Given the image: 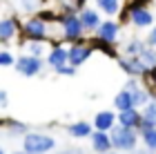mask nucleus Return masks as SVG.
I'll list each match as a JSON object with an SVG mask.
<instances>
[{
    "mask_svg": "<svg viewBox=\"0 0 156 154\" xmlns=\"http://www.w3.org/2000/svg\"><path fill=\"white\" fill-rule=\"evenodd\" d=\"M109 141H112V148H114L116 152L132 154L138 148V143H140V134L136 130L123 127V125H114V127L109 130Z\"/></svg>",
    "mask_w": 156,
    "mask_h": 154,
    "instance_id": "f257e3e1",
    "label": "nucleus"
},
{
    "mask_svg": "<svg viewBox=\"0 0 156 154\" xmlns=\"http://www.w3.org/2000/svg\"><path fill=\"white\" fill-rule=\"evenodd\" d=\"M56 20H58V25H60L62 43L74 45V43H83V40H87V31L83 29L78 13H60Z\"/></svg>",
    "mask_w": 156,
    "mask_h": 154,
    "instance_id": "f03ea898",
    "label": "nucleus"
},
{
    "mask_svg": "<svg viewBox=\"0 0 156 154\" xmlns=\"http://www.w3.org/2000/svg\"><path fill=\"white\" fill-rule=\"evenodd\" d=\"M23 150L31 154H51L56 150V138L47 132L40 130H29L23 136Z\"/></svg>",
    "mask_w": 156,
    "mask_h": 154,
    "instance_id": "7ed1b4c3",
    "label": "nucleus"
},
{
    "mask_svg": "<svg viewBox=\"0 0 156 154\" xmlns=\"http://www.w3.org/2000/svg\"><path fill=\"white\" fill-rule=\"evenodd\" d=\"M45 67H47L45 58H36V56H29V54H20L16 58V65H13V69L25 78H36L45 72Z\"/></svg>",
    "mask_w": 156,
    "mask_h": 154,
    "instance_id": "20e7f679",
    "label": "nucleus"
},
{
    "mask_svg": "<svg viewBox=\"0 0 156 154\" xmlns=\"http://www.w3.org/2000/svg\"><path fill=\"white\" fill-rule=\"evenodd\" d=\"M116 63H118V67L123 69V74H127V78L143 81L145 76H147V72H150V69L145 67V63L140 60L138 56H123V54H120L118 58H116Z\"/></svg>",
    "mask_w": 156,
    "mask_h": 154,
    "instance_id": "39448f33",
    "label": "nucleus"
},
{
    "mask_svg": "<svg viewBox=\"0 0 156 154\" xmlns=\"http://www.w3.org/2000/svg\"><path fill=\"white\" fill-rule=\"evenodd\" d=\"M120 29H123V25L118 23L116 18H105L101 25H98V29L91 34L94 38L103 40V43H109V45H118V38H120Z\"/></svg>",
    "mask_w": 156,
    "mask_h": 154,
    "instance_id": "423d86ee",
    "label": "nucleus"
},
{
    "mask_svg": "<svg viewBox=\"0 0 156 154\" xmlns=\"http://www.w3.org/2000/svg\"><path fill=\"white\" fill-rule=\"evenodd\" d=\"M69 63V45L67 43H49V52L45 56V65L56 72L58 67Z\"/></svg>",
    "mask_w": 156,
    "mask_h": 154,
    "instance_id": "0eeeda50",
    "label": "nucleus"
},
{
    "mask_svg": "<svg viewBox=\"0 0 156 154\" xmlns=\"http://www.w3.org/2000/svg\"><path fill=\"white\" fill-rule=\"evenodd\" d=\"M20 36V20L16 16L0 18V45H9L11 40H18Z\"/></svg>",
    "mask_w": 156,
    "mask_h": 154,
    "instance_id": "6e6552de",
    "label": "nucleus"
},
{
    "mask_svg": "<svg viewBox=\"0 0 156 154\" xmlns=\"http://www.w3.org/2000/svg\"><path fill=\"white\" fill-rule=\"evenodd\" d=\"M91 54H94V47H91L87 40H83V43H74V45H69V65L72 67H80L85 65L89 58H91Z\"/></svg>",
    "mask_w": 156,
    "mask_h": 154,
    "instance_id": "1a4fd4ad",
    "label": "nucleus"
},
{
    "mask_svg": "<svg viewBox=\"0 0 156 154\" xmlns=\"http://www.w3.org/2000/svg\"><path fill=\"white\" fill-rule=\"evenodd\" d=\"M78 18H80V25H83V29L87 31V36H91L96 29H98V25L103 23V13L96 9V7H83L80 11H78Z\"/></svg>",
    "mask_w": 156,
    "mask_h": 154,
    "instance_id": "9d476101",
    "label": "nucleus"
},
{
    "mask_svg": "<svg viewBox=\"0 0 156 154\" xmlns=\"http://www.w3.org/2000/svg\"><path fill=\"white\" fill-rule=\"evenodd\" d=\"M140 123H143V116H140V109L138 107H129V109H123V112H116V125H123V127H129V130H140Z\"/></svg>",
    "mask_w": 156,
    "mask_h": 154,
    "instance_id": "9b49d317",
    "label": "nucleus"
},
{
    "mask_svg": "<svg viewBox=\"0 0 156 154\" xmlns=\"http://www.w3.org/2000/svg\"><path fill=\"white\" fill-rule=\"evenodd\" d=\"M89 145H91V152L94 154H105V152H112V141H109V132H98L94 130L89 134Z\"/></svg>",
    "mask_w": 156,
    "mask_h": 154,
    "instance_id": "f8f14e48",
    "label": "nucleus"
},
{
    "mask_svg": "<svg viewBox=\"0 0 156 154\" xmlns=\"http://www.w3.org/2000/svg\"><path fill=\"white\" fill-rule=\"evenodd\" d=\"M0 127H2V132L9 138H23L27 132H29V125L23 123V121H16V118H5V121H0Z\"/></svg>",
    "mask_w": 156,
    "mask_h": 154,
    "instance_id": "ddd939ff",
    "label": "nucleus"
},
{
    "mask_svg": "<svg viewBox=\"0 0 156 154\" xmlns=\"http://www.w3.org/2000/svg\"><path fill=\"white\" fill-rule=\"evenodd\" d=\"M114 125H116V112H109V109H101L91 118V127L98 132H109Z\"/></svg>",
    "mask_w": 156,
    "mask_h": 154,
    "instance_id": "4468645a",
    "label": "nucleus"
},
{
    "mask_svg": "<svg viewBox=\"0 0 156 154\" xmlns=\"http://www.w3.org/2000/svg\"><path fill=\"white\" fill-rule=\"evenodd\" d=\"M65 130L72 138H89V134L94 132L89 121H74V123H69Z\"/></svg>",
    "mask_w": 156,
    "mask_h": 154,
    "instance_id": "2eb2a0df",
    "label": "nucleus"
},
{
    "mask_svg": "<svg viewBox=\"0 0 156 154\" xmlns=\"http://www.w3.org/2000/svg\"><path fill=\"white\" fill-rule=\"evenodd\" d=\"M94 5H96V9L105 13L107 18H116L120 9H123V2L120 0H94Z\"/></svg>",
    "mask_w": 156,
    "mask_h": 154,
    "instance_id": "dca6fc26",
    "label": "nucleus"
},
{
    "mask_svg": "<svg viewBox=\"0 0 156 154\" xmlns=\"http://www.w3.org/2000/svg\"><path fill=\"white\" fill-rule=\"evenodd\" d=\"M140 116H143V123H140V130H150L156 127V98H152L150 103L140 109ZM138 130V132H140Z\"/></svg>",
    "mask_w": 156,
    "mask_h": 154,
    "instance_id": "f3484780",
    "label": "nucleus"
},
{
    "mask_svg": "<svg viewBox=\"0 0 156 154\" xmlns=\"http://www.w3.org/2000/svg\"><path fill=\"white\" fill-rule=\"evenodd\" d=\"M145 47H147L145 40H140V38H129L123 47H120V49H123V56H140V52H143Z\"/></svg>",
    "mask_w": 156,
    "mask_h": 154,
    "instance_id": "a211bd4d",
    "label": "nucleus"
},
{
    "mask_svg": "<svg viewBox=\"0 0 156 154\" xmlns=\"http://www.w3.org/2000/svg\"><path fill=\"white\" fill-rule=\"evenodd\" d=\"M129 107H134V96L127 92V89H120V92L114 96V109L123 112V109H129Z\"/></svg>",
    "mask_w": 156,
    "mask_h": 154,
    "instance_id": "6ab92c4d",
    "label": "nucleus"
},
{
    "mask_svg": "<svg viewBox=\"0 0 156 154\" xmlns=\"http://www.w3.org/2000/svg\"><path fill=\"white\" fill-rule=\"evenodd\" d=\"M132 96H134V107H138V109H143L147 103L152 101V92L147 89L145 85H140V87H136L134 92H129Z\"/></svg>",
    "mask_w": 156,
    "mask_h": 154,
    "instance_id": "aec40b11",
    "label": "nucleus"
},
{
    "mask_svg": "<svg viewBox=\"0 0 156 154\" xmlns=\"http://www.w3.org/2000/svg\"><path fill=\"white\" fill-rule=\"evenodd\" d=\"M27 52L29 56H36V58H45L47 52H49V43H42V40H34V43H25Z\"/></svg>",
    "mask_w": 156,
    "mask_h": 154,
    "instance_id": "412c9836",
    "label": "nucleus"
},
{
    "mask_svg": "<svg viewBox=\"0 0 156 154\" xmlns=\"http://www.w3.org/2000/svg\"><path fill=\"white\" fill-rule=\"evenodd\" d=\"M140 141H143V145L147 150L156 152V127H150V130H140Z\"/></svg>",
    "mask_w": 156,
    "mask_h": 154,
    "instance_id": "4be33fe9",
    "label": "nucleus"
},
{
    "mask_svg": "<svg viewBox=\"0 0 156 154\" xmlns=\"http://www.w3.org/2000/svg\"><path fill=\"white\" fill-rule=\"evenodd\" d=\"M138 58L145 63V67H147V69L156 67V47H150V45H147L145 49L140 52V56H138Z\"/></svg>",
    "mask_w": 156,
    "mask_h": 154,
    "instance_id": "5701e85b",
    "label": "nucleus"
},
{
    "mask_svg": "<svg viewBox=\"0 0 156 154\" xmlns=\"http://www.w3.org/2000/svg\"><path fill=\"white\" fill-rule=\"evenodd\" d=\"M40 7H42V0H20V9L27 11L29 16H31V13H36Z\"/></svg>",
    "mask_w": 156,
    "mask_h": 154,
    "instance_id": "b1692460",
    "label": "nucleus"
},
{
    "mask_svg": "<svg viewBox=\"0 0 156 154\" xmlns=\"http://www.w3.org/2000/svg\"><path fill=\"white\" fill-rule=\"evenodd\" d=\"M13 65H16V56L9 49H2V47H0V67H13Z\"/></svg>",
    "mask_w": 156,
    "mask_h": 154,
    "instance_id": "393cba45",
    "label": "nucleus"
},
{
    "mask_svg": "<svg viewBox=\"0 0 156 154\" xmlns=\"http://www.w3.org/2000/svg\"><path fill=\"white\" fill-rule=\"evenodd\" d=\"M76 72H78V69L76 67H72V65H69V63H67V65H62V67H58V69H56V76H72V78H74V76H76Z\"/></svg>",
    "mask_w": 156,
    "mask_h": 154,
    "instance_id": "a878e982",
    "label": "nucleus"
},
{
    "mask_svg": "<svg viewBox=\"0 0 156 154\" xmlns=\"http://www.w3.org/2000/svg\"><path fill=\"white\" fill-rule=\"evenodd\" d=\"M145 43L150 45V47H156V23L150 27V31H147V38H145Z\"/></svg>",
    "mask_w": 156,
    "mask_h": 154,
    "instance_id": "bb28decb",
    "label": "nucleus"
},
{
    "mask_svg": "<svg viewBox=\"0 0 156 154\" xmlns=\"http://www.w3.org/2000/svg\"><path fill=\"white\" fill-rule=\"evenodd\" d=\"M51 154H85L83 148H62V150H54Z\"/></svg>",
    "mask_w": 156,
    "mask_h": 154,
    "instance_id": "cd10ccee",
    "label": "nucleus"
},
{
    "mask_svg": "<svg viewBox=\"0 0 156 154\" xmlns=\"http://www.w3.org/2000/svg\"><path fill=\"white\" fill-rule=\"evenodd\" d=\"M9 105V94H7V89H0V107H7Z\"/></svg>",
    "mask_w": 156,
    "mask_h": 154,
    "instance_id": "c85d7f7f",
    "label": "nucleus"
},
{
    "mask_svg": "<svg viewBox=\"0 0 156 154\" xmlns=\"http://www.w3.org/2000/svg\"><path fill=\"white\" fill-rule=\"evenodd\" d=\"M132 154H156V152H152V150H147L145 145H143V148H136V150H134Z\"/></svg>",
    "mask_w": 156,
    "mask_h": 154,
    "instance_id": "c756f323",
    "label": "nucleus"
},
{
    "mask_svg": "<svg viewBox=\"0 0 156 154\" xmlns=\"http://www.w3.org/2000/svg\"><path fill=\"white\" fill-rule=\"evenodd\" d=\"M89 2H91V0H74V5L78 7V9H83V7H87Z\"/></svg>",
    "mask_w": 156,
    "mask_h": 154,
    "instance_id": "7c9ffc66",
    "label": "nucleus"
},
{
    "mask_svg": "<svg viewBox=\"0 0 156 154\" xmlns=\"http://www.w3.org/2000/svg\"><path fill=\"white\" fill-rule=\"evenodd\" d=\"M11 154H31V152H27V150H13Z\"/></svg>",
    "mask_w": 156,
    "mask_h": 154,
    "instance_id": "2f4dec72",
    "label": "nucleus"
},
{
    "mask_svg": "<svg viewBox=\"0 0 156 154\" xmlns=\"http://www.w3.org/2000/svg\"><path fill=\"white\" fill-rule=\"evenodd\" d=\"M105 154H123V152H116V150H112V152H105Z\"/></svg>",
    "mask_w": 156,
    "mask_h": 154,
    "instance_id": "473e14b6",
    "label": "nucleus"
},
{
    "mask_svg": "<svg viewBox=\"0 0 156 154\" xmlns=\"http://www.w3.org/2000/svg\"><path fill=\"white\" fill-rule=\"evenodd\" d=\"M0 154H7V152H5V148H2V145H0Z\"/></svg>",
    "mask_w": 156,
    "mask_h": 154,
    "instance_id": "72a5a7b5",
    "label": "nucleus"
}]
</instances>
